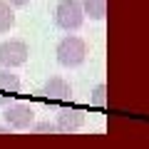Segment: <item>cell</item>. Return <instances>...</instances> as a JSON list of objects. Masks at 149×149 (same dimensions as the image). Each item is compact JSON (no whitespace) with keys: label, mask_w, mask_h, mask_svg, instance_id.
<instances>
[{"label":"cell","mask_w":149,"mask_h":149,"mask_svg":"<svg viewBox=\"0 0 149 149\" xmlns=\"http://www.w3.org/2000/svg\"><path fill=\"white\" fill-rule=\"evenodd\" d=\"M55 55H57V62L62 65V67H70V70L80 67L87 60V42L82 37H77V35H67V37H62L57 42Z\"/></svg>","instance_id":"1"},{"label":"cell","mask_w":149,"mask_h":149,"mask_svg":"<svg viewBox=\"0 0 149 149\" xmlns=\"http://www.w3.org/2000/svg\"><path fill=\"white\" fill-rule=\"evenodd\" d=\"M85 8L80 0H60L55 8V25L65 32H74L80 30L85 22Z\"/></svg>","instance_id":"2"},{"label":"cell","mask_w":149,"mask_h":149,"mask_svg":"<svg viewBox=\"0 0 149 149\" xmlns=\"http://www.w3.org/2000/svg\"><path fill=\"white\" fill-rule=\"evenodd\" d=\"M3 117H5L8 127L13 129H30L32 124H35V109H32L30 104H25V102H13V104L3 107Z\"/></svg>","instance_id":"3"},{"label":"cell","mask_w":149,"mask_h":149,"mask_svg":"<svg viewBox=\"0 0 149 149\" xmlns=\"http://www.w3.org/2000/svg\"><path fill=\"white\" fill-rule=\"evenodd\" d=\"M27 45L22 40H5V42H0V65L3 67H20V65L27 62Z\"/></svg>","instance_id":"4"},{"label":"cell","mask_w":149,"mask_h":149,"mask_svg":"<svg viewBox=\"0 0 149 149\" xmlns=\"http://www.w3.org/2000/svg\"><path fill=\"white\" fill-rule=\"evenodd\" d=\"M57 132H67V134H72V132H77V129H82L85 127V114H82L80 109H62L57 114Z\"/></svg>","instance_id":"5"},{"label":"cell","mask_w":149,"mask_h":149,"mask_svg":"<svg viewBox=\"0 0 149 149\" xmlns=\"http://www.w3.org/2000/svg\"><path fill=\"white\" fill-rule=\"evenodd\" d=\"M42 95L47 100H70L72 97V85L65 77H50L42 87Z\"/></svg>","instance_id":"6"},{"label":"cell","mask_w":149,"mask_h":149,"mask_svg":"<svg viewBox=\"0 0 149 149\" xmlns=\"http://www.w3.org/2000/svg\"><path fill=\"white\" fill-rule=\"evenodd\" d=\"M0 92H5V95H10V97H15L17 92H20V77H17L10 67L0 70Z\"/></svg>","instance_id":"7"},{"label":"cell","mask_w":149,"mask_h":149,"mask_svg":"<svg viewBox=\"0 0 149 149\" xmlns=\"http://www.w3.org/2000/svg\"><path fill=\"white\" fill-rule=\"evenodd\" d=\"M82 8L90 20H104L107 15V0H82Z\"/></svg>","instance_id":"8"},{"label":"cell","mask_w":149,"mask_h":149,"mask_svg":"<svg viewBox=\"0 0 149 149\" xmlns=\"http://www.w3.org/2000/svg\"><path fill=\"white\" fill-rule=\"evenodd\" d=\"M15 27V13L8 0H0V32H10Z\"/></svg>","instance_id":"9"},{"label":"cell","mask_w":149,"mask_h":149,"mask_svg":"<svg viewBox=\"0 0 149 149\" xmlns=\"http://www.w3.org/2000/svg\"><path fill=\"white\" fill-rule=\"evenodd\" d=\"M90 102H92L95 107H104V104H107V85H104V82L95 85V90H92V97H90Z\"/></svg>","instance_id":"10"},{"label":"cell","mask_w":149,"mask_h":149,"mask_svg":"<svg viewBox=\"0 0 149 149\" xmlns=\"http://www.w3.org/2000/svg\"><path fill=\"white\" fill-rule=\"evenodd\" d=\"M30 129H35V132H50V134H52V132H57V124H55V122H37V124H32Z\"/></svg>","instance_id":"11"},{"label":"cell","mask_w":149,"mask_h":149,"mask_svg":"<svg viewBox=\"0 0 149 149\" xmlns=\"http://www.w3.org/2000/svg\"><path fill=\"white\" fill-rule=\"evenodd\" d=\"M8 104H13V97L10 95H0V107H8Z\"/></svg>","instance_id":"12"},{"label":"cell","mask_w":149,"mask_h":149,"mask_svg":"<svg viewBox=\"0 0 149 149\" xmlns=\"http://www.w3.org/2000/svg\"><path fill=\"white\" fill-rule=\"evenodd\" d=\"M8 3H10L13 8H22V5H27L30 0H8Z\"/></svg>","instance_id":"13"},{"label":"cell","mask_w":149,"mask_h":149,"mask_svg":"<svg viewBox=\"0 0 149 149\" xmlns=\"http://www.w3.org/2000/svg\"><path fill=\"white\" fill-rule=\"evenodd\" d=\"M5 132H10V127H0V134H5Z\"/></svg>","instance_id":"14"}]
</instances>
